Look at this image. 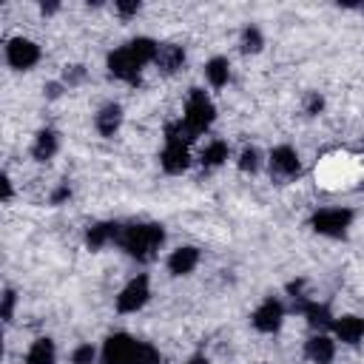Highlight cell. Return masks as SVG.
I'll list each match as a JSON object with an SVG mask.
<instances>
[{
  "label": "cell",
  "mask_w": 364,
  "mask_h": 364,
  "mask_svg": "<svg viewBox=\"0 0 364 364\" xmlns=\"http://www.w3.org/2000/svg\"><path fill=\"white\" fill-rule=\"evenodd\" d=\"M162 242H165V230H162V225H156V222L128 225V228L119 230V239H117V245H119L131 259H139V262L154 259Z\"/></svg>",
  "instance_id": "1"
},
{
  "label": "cell",
  "mask_w": 364,
  "mask_h": 364,
  "mask_svg": "<svg viewBox=\"0 0 364 364\" xmlns=\"http://www.w3.org/2000/svg\"><path fill=\"white\" fill-rule=\"evenodd\" d=\"M213 117H216V108H213V102L208 100V94L205 91H199V88H191V94H188V102H185V114H182V131H185V139L191 142V139H196L202 131H208L210 128V122H213Z\"/></svg>",
  "instance_id": "2"
},
{
  "label": "cell",
  "mask_w": 364,
  "mask_h": 364,
  "mask_svg": "<svg viewBox=\"0 0 364 364\" xmlns=\"http://www.w3.org/2000/svg\"><path fill=\"white\" fill-rule=\"evenodd\" d=\"M159 162H162V168H165L168 173H182V171L191 165L188 139H185L182 122H171V125L165 128V148H162Z\"/></svg>",
  "instance_id": "3"
},
{
  "label": "cell",
  "mask_w": 364,
  "mask_h": 364,
  "mask_svg": "<svg viewBox=\"0 0 364 364\" xmlns=\"http://www.w3.org/2000/svg\"><path fill=\"white\" fill-rule=\"evenodd\" d=\"M353 222V210L350 208H324L318 213H313L310 228L321 236H344L347 228Z\"/></svg>",
  "instance_id": "4"
},
{
  "label": "cell",
  "mask_w": 364,
  "mask_h": 364,
  "mask_svg": "<svg viewBox=\"0 0 364 364\" xmlns=\"http://www.w3.org/2000/svg\"><path fill=\"white\" fill-rule=\"evenodd\" d=\"M139 71H142V63L134 57V51L128 46L108 54V74L111 77H117L122 82H131V85H139Z\"/></svg>",
  "instance_id": "5"
},
{
  "label": "cell",
  "mask_w": 364,
  "mask_h": 364,
  "mask_svg": "<svg viewBox=\"0 0 364 364\" xmlns=\"http://www.w3.org/2000/svg\"><path fill=\"white\" fill-rule=\"evenodd\" d=\"M136 344L128 333H114L105 338V347H102V364H134V355H136Z\"/></svg>",
  "instance_id": "6"
},
{
  "label": "cell",
  "mask_w": 364,
  "mask_h": 364,
  "mask_svg": "<svg viewBox=\"0 0 364 364\" xmlns=\"http://www.w3.org/2000/svg\"><path fill=\"white\" fill-rule=\"evenodd\" d=\"M148 296H151L148 276H136V279H131V282L119 290V296H117V310H119V313H136V310L145 307Z\"/></svg>",
  "instance_id": "7"
},
{
  "label": "cell",
  "mask_w": 364,
  "mask_h": 364,
  "mask_svg": "<svg viewBox=\"0 0 364 364\" xmlns=\"http://www.w3.org/2000/svg\"><path fill=\"white\" fill-rule=\"evenodd\" d=\"M6 60H9L11 68L26 71V68H31V65L40 60V48H37V43H31V40H26V37H14V40H9V46H6Z\"/></svg>",
  "instance_id": "8"
},
{
  "label": "cell",
  "mask_w": 364,
  "mask_h": 364,
  "mask_svg": "<svg viewBox=\"0 0 364 364\" xmlns=\"http://www.w3.org/2000/svg\"><path fill=\"white\" fill-rule=\"evenodd\" d=\"M282 318H284V307L279 299H264L250 316V321L259 333H276L282 327Z\"/></svg>",
  "instance_id": "9"
},
{
  "label": "cell",
  "mask_w": 364,
  "mask_h": 364,
  "mask_svg": "<svg viewBox=\"0 0 364 364\" xmlns=\"http://www.w3.org/2000/svg\"><path fill=\"white\" fill-rule=\"evenodd\" d=\"M301 171V162H299V154L290 148V145H279L270 151V173L279 176V179H293L299 176Z\"/></svg>",
  "instance_id": "10"
},
{
  "label": "cell",
  "mask_w": 364,
  "mask_h": 364,
  "mask_svg": "<svg viewBox=\"0 0 364 364\" xmlns=\"http://www.w3.org/2000/svg\"><path fill=\"white\" fill-rule=\"evenodd\" d=\"M154 63H156V68H159L162 74H173V71H179L182 63H185V48L176 46V43H159Z\"/></svg>",
  "instance_id": "11"
},
{
  "label": "cell",
  "mask_w": 364,
  "mask_h": 364,
  "mask_svg": "<svg viewBox=\"0 0 364 364\" xmlns=\"http://www.w3.org/2000/svg\"><path fill=\"white\" fill-rule=\"evenodd\" d=\"M119 225L117 222H97V225H91L88 230H85V245L91 247V250H100V247H105L108 242H117L119 239Z\"/></svg>",
  "instance_id": "12"
},
{
  "label": "cell",
  "mask_w": 364,
  "mask_h": 364,
  "mask_svg": "<svg viewBox=\"0 0 364 364\" xmlns=\"http://www.w3.org/2000/svg\"><path fill=\"white\" fill-rule=\"evenodd\" d=\"M94 125H97V131H100L102 136H114V134L119 131V125H122V108H119L117 102L102 105V108L97 111V117H94Z\"/></svg>",
  "instance_id": "13"
},
{
  "label": "cell",
  "mask_w": 364,
  "mask_h": 364,
  "mask_svg": "<svg viewBox=\"0 0 364 364\" xmlns=\"http://www.w3.org/2000/svg\"><path fill=\"white\" fill-rule=\"evenodd\" d=\"M196 262H199V250L191 247V245H185V247H176V250L168 256V270H171L173 276H185V273H191V270L196 267Z\"/></svg>",
  "instance_id": "14"
},
{
  "label": "cell",
  "mask_w": 364,
  "mask_h": 364,
  "mask_svg": "<svg viewBox=\"0 0 364 364\" xmlns=\"http://www.w3.org/2000/svg\"><path fill=\"white\" fill-rule=\"evenodd\" d=\"M304 353H307V358H310L313 364H330V361H333V355H336V344H333L324 333H318V336L307 338Z\"/></svg>",
  "instance_id": "15"
},
{
  "label": "cell",
  "mask_w": 364,
  "mask_h": 364,
  "mask_svg": "<svg viewBox=\"0 0 364 364\" xmlns=\"http://www.w3.org/2000/svg\"><path fill=\"white\" fill-rule=\"evenodd\" d=\"M333 330H336V336L344 344H358L364 338V318H358V316H341V318L333 321Z\"/></svg>",
  "instance_id": "16"
},
{
  "label": "cell",
  "mask_w": 364,
  "mask_h": 364,
  "mask_svg": "<svg viewBox=\"0 0 364 364\" xmlns=\"http://www.w3.org/2000/svg\"><path fill=\"white\" fill-rule=\"evenodd\" d=\"M57 145H60V139H57V131H51V128H43V131L34 136V145H31V156H34L37 162H48V159L57 154Z\"/></svg>",
  "instance_id": "17"
},
{
  "label": "cell",
  "mask_w": 364,
  "mask_h": 364,
  "mask_svg": "<svg viewBox=\"0 0 364 364\" xmlns=\"http://www.w3.org/2000/svg\"><path fill=\"white\" fill-rule=\"evenodd\" d=\"M26 364H57V353H54V341L51 338H37L28 347Z\"/></svg>",
  "instance_id": "18"
},
{
  "label": "cell",
  "mask_w": 364,
  "mask_h": 364,
  "mask_svg": "<svg viewBox=\"0 0 364 364\" xmlns=\"http://www.w3.org/2000/svg\"><path fill=\"white\" fill-rule=\"evenodd\" d=\"M205 77H208V82H210L213 88H222V85L228 82V77H230V65H228V60H225V57H213V60H208V65H205Z\"/></svg>",
  "instance_id": "19"
},
{
  "label": "cell",
  "mask_w": 364,
  "mask_h": 364,
  "mask_svg": "<svg viewBox=\"0 0 364 364\" xmlns=\"http://www.w3.org/2000/svg\"><path fill=\"white\" fill-rule=\"evenodd\" d=\"M128 48L134 51V57H136L142 65H148V63L156 60V48H159V43H154L151 37H136V40L128 43Z\"/></svg>",
  "instance_id": "20"
},
{
  "label": "cell",
  "mask_w": 364,
  "mask_h": 364,
  "mask_svg": "<svg viewBox=\"0 0 364 364\" xmlns=\"http://www.w3.org/2000/svg\"><path fill=\"white\" fill-rule=\"evenodd\" d=\"M225 159H228V145H225L222 139L210 142V145L202 151V165H205V168H219Z\"/></svg>",
  "instance_id": "21"
},
{
  "label": "cell",
  "mask_w": 364,
  "mask_h": 364,
  "mask_svg": "<svg viewBox=\"0 0 364 364\" xmlns=\"http://www.w3.org/2000/svg\"><path fill=\"white\" fill-rule=\"evenodd\" d=\"M262 46H264L262 31H259L256 26H247V28L242 31V51H245V54H256V51H262Z\"/></svg>",
  "instance_id": "22"
},
{
  "label": "cell",
  "mask_w": 364,
  "mask_h": 364,
  "mask_svg": "<svg viewBox=\"0 0 364 364\" xmlns=\"http://www.w3.org/2000/svg\"><path fill=\"white\" fill-rule=\"evenodd\" d=\"M134 364H162L159 358V350L148 341H139L136 344V355H134Z\"/></svg>",
  "instance_id": "23"
},
{
  "label": "cell",
  "mask_w": 364,
  "mask_h": 364,
  "mask_svg": "<svg viewBox=\"0 0 364 364\" xmlns=\"http://www.w3.org/2000/svg\"><path fill=\"white\" fill-rule=\"evenodd\" d=\"M239 171L245 173H256L259 171V151L256 148H245L239 156Z\"/></svg>",
  "instance_id": "24"
},
{
  "label": "cell",
  "mask_w": 364,
  "mask_h": 364,
  "mask_svg": "<svg viewBox=\"0 0 364 364\" xmlns=\"http://www.w3.org/2000/svg\"><path fill=\"white\" fill-rule=\"evenodd\" d=\"M91 361H94V347L91 344H80L71 353V364H91Z\"/></svg>",
  "instance_id": "25"
},
{
  "label": "cell",
  "mask_w": 364,
  "mask_h": 364,
  "mask_svg": "<svg viewBox=\"0 0 364 364\" xmlns=\"http://www.w3.org/2000/svg\"><path fill=\"white\" fill-rule=\"evenodd\" d=\"M82 77H85V68H82V65H71V68L65 71L63 82H65V85H77V82H82Z\"/></svg>",
  "instance_id": "26"
},
{
  "label": "cell",
  "mask_w": 364,
  "mask_h": 364,
  "mask_svg": "<svg viewBox=\"0 0 364 364\" xmlns=\"http://www.w3.org/2000/svg\"><path fill=\"white\" fill-rule=\"evenodd\" d=\"M321 108H324V100H321L316 91H313V94H307V100H304V111H307V114H318Z\"/></svg>",
  "instance_id": "27"
},
{
  "label": "cell",
  "mask_w": 364,
  "mask_h": 364,
  "mask_svg": "<svg viewBox=\"0 0 364 364\" xmlns=\"http://www.w3.org/2000/svg\"><path fill=\"white\" fill-rule=\"evenodd\" d=\"M11 313H14V290L9 287L3 293V321H11Z\"/></svg>",
  "instance_id": "28"
},
{
  "label": "cell",
  "mask_w": 364,
  "mask_h": 364,
  "mask_svg": "<svg viewBox=\"0 0 364 364\" xmlns=\"http://www.w3.org/2000/svg\"><path fill=\"white\" fill-rule=\"evenodd\" d=\"M68 196H71V188H68V182H65V185H60V188L51 193V205H60V202L68 199Z\"/></svg>",
  "instance_id": "29"
},
{
  "label": "cell",
  "mask_w": 364,
  "mask_h": 364,
  "mask_svg": "<svg viewBox=\"0 0 364 364\" xmlns=\"http://www.w3.org/2000/svg\"><path fill=\"white\" fill-rule=\"evenodd\" d=\"M117 11H119L122 17H131V14L139 11V3H136V0H134V3H117Z\"/></svg>",
  "instance_id": "30"
},
{
  "label": "cell",
  "mask_w": 364,
  "mask_h": 364,
  "mask_svg": "<svg viewBox=\"0 0 364 364\" xmlns=\"http://www.w3.org/2000/svg\"><path fill=\"white\" fill-rule=\"evenodd\" d=\"M60 91H63V85H60V82H48V85H46L48 100H57V97H60Z\"/></svg>",
  "instance_id": "31"
},
{
  "label": "cell",
  "mask_w": 364,
  "mask_h": 364,
  "mask_svg": "<svg viewBox=\"0 0 364 364\" xmlns=\"http://www.w3.org/2000/svg\"><path fill=\"white\" fill-rule=\"evenodd\" d=\"M3 199L6 202L11 199V182H9V176H3Z\"/></svg>",
  "instance_id": "32"
},
{
  "label": "cell",
  "mask_w": 364,
  "mask_h": 364,
  "mask_svg": "<svg viewBox=\"0 0 364 364\" xmlns=\"http://www.w3.org/2000/svg\"><path fill=\"white\" fill-rule=\"evenodd\" d=\"M40 9H43V14H51V11H57V3H43Z\"/></svg>",
  "instance_id": "33"
},
{
  "label": "cell",
  "mask_w": 364,
  "mask_h": 364,
  "mask_svg": "<svg viewBox=\"0 0 364 364\" xmlns=\"http://www.w3.org/2000/svg\"><path fill=\"white\" fill-rule=\"evenodd\" d=\"M185 364H208V358H205V355H193V358L185 361Z\"/></svg>",
  "instance_id": "34"
}]
</instances>
